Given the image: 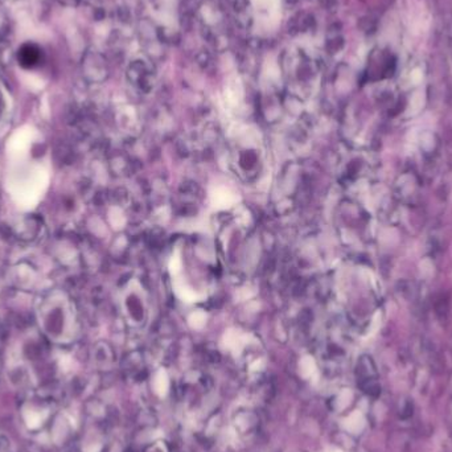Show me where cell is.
I'll list each match as a JSON object with an SVG mask.
<instances>
[{"label": "cell", "instance_id": "1", "mask_svg": "<svg viewBox=\"0 0 452 452\" xmlns=\"http://www.w3.org/2000/svg\"><path fill=\"white\" fill-rule=\"evenodd\" d=\"M41 60V49L40 47L32 42L21 45L17 51V61L23 68L31 69L35 68Z\"/></svg>", "mask_w": 452, "mask_h": 452}, {"label": "cell", "instance_id": "2", "mask_svg": "<svg viewBox=\"0 0 452 452\" xmlns=\"http://www.w3.org/2000/svg\"><path fill=\"white\" fill-rule=\"evenodd\" d=\"M311 23H312L311 16L306 15V13H299L292 19L290 28H291V32H303L310 28Z\"/></svg>", "mask_w": 452, "mask_h": 452}, {"label": "cell", "instance_id": "3", "mask_svg": "<svg viewBox=\"0 0 452 452\" xmlns=\"http://www.w3.org/2000/svg\"><path fill=\"white\" fill-rule=\"evenodd\" d=\"M0 452H10V442L2 434H0Z\"/></svg>", "mask_w": 452, "mask_h": 452}]
</instances>
